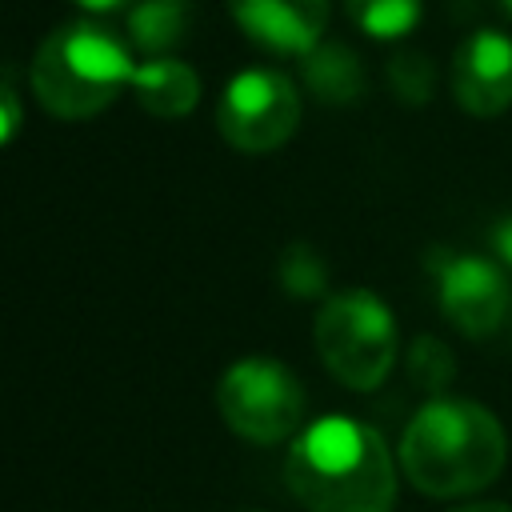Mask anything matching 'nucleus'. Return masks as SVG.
<instances>
[{"instance_id":"obj_16","label":"nucleus","mask_w":512,"mask_h":512,"mask_svg":"<svg viewBox=\"0 0 512 512\" xmlns=\"http://www.w3.org/2000/svg\"><path fill=\"white\" fill-rule=\"evenodd\" d=\"M20 124H24V104H20L16 88H12V80L0 76V148L16 140Z\"/></svg>"},{"instance_id":"obj_9","label":"nucleus","mask_w":512,"mask_h":512,"mask_svg":"<svg viewBox=\"0 0 512 512\" xmlns=\"http://www.w3.org/2000/svg\"><path fill=\"white\" fill-rule=\"evenodd\" d=\"M228 12L272 56H308L328 28V0H228Z\"/></svg>"},{"instance_id":"obj_8","label":"nucleus","mask_w":512,"mask_h":512,"mask_svg":"<svg viewBox=\"0 0 512 512\" xmlns=\"http://www.w3.org/2000/svg\"><path fill=\"white\" fill-rule=\"evenodd\" d=\"M452 96L472 116H500L512 104V40L496 28L472 32L452 60Z\"/></svg>"},{"instance_id":"obj_10","label":"nucleus","mask_w":512,"mask_h":512,"mask_svg":"<svg viewBox=\"0 0 512 512\" xmlns=\"http://www.w3.org/2000/svg\"><path fill=\"white\" fill-rule=\"evenodd\" d=\"M132 96L144 112L180 120L200 100V76L176 56H148L132 72Z\"/></svg>"},{"instance_id":"obj_13","label":"nucleus","mask_w":512,"mask_h":512,"mask_svg":"<svg viewBox=\"0 0 512 512\" xmlns=\"http://www.w3.org/2000/svg\"><path fill=\"white\" fill-rule=\"evenodd\" d=\"M352 24L376 40H400L416 28L424 0H344Z\"/></svg>"},{"instance_id":"obj_15","label":"nucleus","mask_w":512,"mask_h":512,"mask_svg":"<svg viewBox=\"0 0 512 512\" xmlns=\"http://www.w3.org/2000/svg\"><path fill=\"white\" fill-rule=\"evenodd\" d=\"M452 372H456L452 352L440 340H432V336H416V344L408 352V376H412V384L416 388H428V392H440V388H448Z\"/></svg>"},{"instance_id":"obj_14","label":"nucleus","mask_w":512,"mask_h":512,"mask_svg":"<svg viewBox=\"0 0 512 512\" xmlns=\"http://www.w3.org/2000/svg\"><path fill=\"white\" fill-rule=\"evenodd\" d=\"M280 284L288 296L312 300L328 292V264L320 260V252L312 244H288L280 256Z\"/></svg>"},{"instance_id":"obj_17","label":"nucleus","mask_w":512,"mask_h":512,"mask_svg":"<svg viewBox=\"0 0 512 512\" xmlns=\"http://www.w3.org/2000/svg\"><path fill=\"white\" fill-rule=\"evenodd\" d=\"M492 248H496V256L512 268V212L496 220V228H492Z\"/></svg>"},{"instance_id":"obj_1","label":"nucleus","mask_w":512,"mask_h":512,"mask_svg":"<svg viewBox=\"0 0 512 512\" xmlns=\"http://www.w3.org/2000/svg\"><path fill=\"white\" fill-rule=\"evenodd\" d=\"M284 480L308 512H392L396 504V464L384 436L340 412L296 432Z\"/></svg>"},{"instance_id":"obj_19","label":"nucleus","mask_w":512,"mask_h":512,"mask_svg":"<svg viewBox=\"0 0 512 512\" xmlns=\"http://www.w3.org/2000/svg\"><path fill=\"white\" fill-rule=\"evenodd\" d=\"M456 512H512V504H464Z\"/></svg>"},{"instance_id":"obj_18","label":"nucleus","mask_w":512,"mask_h":512,"mask_svg":"<svg viewBox=\"0 0 512 512\" xmlns=\"http://www.w3.org/2000/svg\"><path fill=\"white\" fill-rule=\"evenodd\" d=\"M84 12H92V16H108V12H124V8H132L136 0H76Z\"/></svg>"},{"instance_id":"obj_2","label":"nucleus","mask_w":512,"mask_h":512,"mask_svg":"<svg viewBox=\"0 0 512 512\" xmlns=\"http://www.w3.org/2000/svg\"><path fill=\"white\" fill-rule=\"evenodd\" d=\"M508 460L500 420L472 400H428L400 436V468L424 496H468L488 488Z\"/></svg>"},{"instance_id":"obj_11","label":"nucleus","mask_w":512,"mask_h":512,"mask_svg":"<svg viewBox=\"0 0 512 512\" xmlns=\"http://www.w3.org/2000/svg\"><path fill=\"white\" fill-rule=\"evenodd\" d=\"M188 32V0H136L128 8V40L144 56H168Z\"/></svg>"},{"instance_id":"obj_5","label":"nucleus","mask_w":512,"mask_h":512,"mask_svg":"<svg viewBox=\"0 0 512 512\" xmlns=\"http://www.w3.org/2000/svg\"><path fill=\"white\" fill-rule=\"evenodd\" d=\"M304 384L272 356H244L216 384L220 420L252 444H284L304 428Z\"/></svg>"},{"instance_id":"obj_12","label":"nucleus","mask_w":512,"mask_h":512,"mask_svg":"<svg viewBox=\"0 0 512 512\" xmlns=\"http://www.w3.org/2000/svg\"><path fill=\"white\" fill-rule=\"evenodd\" d=\"M304 76L324 100H352L360 92V64L344 44H324L304 56Z\"/></svg>"},{"instance_id":"obj_6","label":"nucleus","mask_w":512,"mask_h":512,"mask_svg":"<svg viewBox=\"0 0 512 512\" xmlns=\"http://www.w3.org/2000/svg\"><path fill=\"white\" fill-rule=\"evenodd\" d=\"M300 124V92L284 72L244 68L228 80L216 104V128L236 152H272Z\"/></svg>"},{"instance_id":"obj_20","label":"nucleus","mask_w":512,"mask_h":512,"mask_svg":"<svg viewBox=\"0 0 512 512\" xmlns=\"http://www.w3.org/2000/svg\"><path fill=\"white\" fill-rule=\"evenodd\" d=\"M500 8H504V12H508V16H512V0H500Z\"/></svg>"},{"instance_id":"obj_3","label":"nucleus","mask_w":512,"mask_h":512,"mask_svg":"<svg viewBox=\"0 0 512 512\" xmlns=\"http://www.w3.org/2000/svg\"><path fill=\"white\" fill-rule=\"evenodd\" d=\"M132 48L96 16L52 28L32 56V92L56 120H92L132 88Z\"/></svg>"},{"instance_id":"obj_7","label":"nucleus","mask_w":512,"mask_h":512,"mask_svg":"<svg viewBox=\"0 0 512 512\" xmlns=\"http://www.w3.org/2000/svg\"><path fill=\"white\" fill-rule=\"evenodd\" d=\"M428 268L436 276L440 312L452 320L456 332H464L472 340H484L504 324V316L512 308V296H508L504 272L488 256L436 248V252H428Z\"/></svg>"},{"instance_id":"obj_4","label":"nucleus","mask_w":512,"mask_h":512,"mask_svg":"<svg viewBox=\"0 0 512 512\" xmlns=\"http://www.w3.org/2000/svg\"><path fill=\"white\" fill-rule=\"evenodd\" d=\"M312 340L324 368L352 392L380 388L396 364V320L388 304L368 288L324 296Z\"/></svg>"}]
</instances>
